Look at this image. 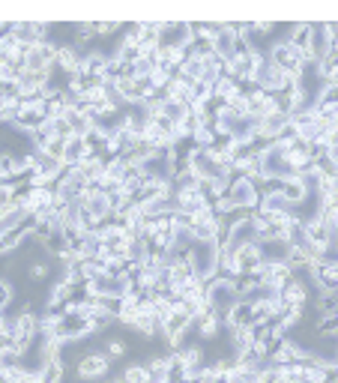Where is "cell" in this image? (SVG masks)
<instances>
[{"mask_svg":"<svg viewBox=\"0 0 338 383\" xmlns=\"http://www.w3.org/2000/svg\"><path fill=\"white\" fill-rule=\"evenodd\" d=\"M314 336H326V338H338V315H330L317 324Z\"/></svg>","mask_w":338,"mask_h":383,"instance_id":"31","label":"cell"},{"mask_svg":"<svg viewBox=\"0 0 338 383\" xmlns=\"http://www.w3.org/2000/svg\"><path fill=\"white\" fill-rule=\"evenodd\" d=\"M255 213H273V216H282V213H293V207L287 204V198L282 195V192H278V195H264Z\"/></svg>","mask_w":338,"mask_h":383,"instance_id":"19","label":"cell"},{"mask_svg":"<svg viewBox=\"0 0 338 383\" xmlns=\"http://www.w3.org/2000/svg\"><path fill=\"white\" fill-rule=\"evenodd\" d=\"M177 357L183 359L186 368H204V347H198V345H183L177 350Z\"/></svg>","mask_w":338,"mask_h":383,"instance_id":"23","label":"cell"},{"mask_svg":"<svg viewBox=\"0 0 338 383\" xmlns=\"http://www.w3.org/2000/svg\"><path fill=\"white\" fill-rule=\"evenodd\" d=\"M126 354V341H120V338H111L108 341V357H123Z\"/></svg>","mask_w":338,"mask_h":383,"instance_id":"39","label":"cell"},{"mask_svg":"<svg viewBox=\"0 0 338 383\" xmlns=\"http://www.w3.org/2000/svg\"><path fill=\"white\" fill-rule=\"evenodd\" d=\"M48 273H51V264H48L45 258H36L33 264L27 267V276H31V279H36V281H42Z\"/></svg>","mask_w":338,"mask_h":383,"instance_id":"33","label":"cell"},{"mask_svg":"<svg viewBox=\"0 0 338 383\" xmlns=\"http://www.w3.org/2000/svg\"><path fill=\"white\" fill-rule=\"evenodd\" d=\"M195 329H198V336H201L204 341H216L218 332H222V318L210 308V311H204V315L195 318Z\"/></svg>","mask_w":338,"mask_h":383,"instance_id":"13","label":"cell"},{"mask_svg":"<svg viewBox=\"0 0 338 383\" xmlns=\"http://www.w3.org/2000/svg\"><path fill=\"white\" fill-rule=\"evenodd\" d=\"M108 354H99V350H93V354H84L81 359H78V366H75V371H78V377L81 380H99L102 375H108Z\"/></svg>","mask_w":338,"mask_h":383,"instance_id":"8","label":"cell"},{"mask_svg":"<svg viewBox=\"0 0 338 383\" xmlns=\"http://www.w3.org/2000/svg\"><path fill=\"white\" fill-rule=\"evenodd\" d=\"M174 210L177 213H186V216H204V213H210V207H207V201L204 195L198 192V186H174Z\"/></svg>","mask_w":338,"mask_h":383,"instance_id":"5","label":"cell"},{"mask_svg":"<svg viewBox=\"0 0 338 383\" xmlns=\"http://www.w3.org/2000/svg\"><path fill=\"white\" fill-rule=\"evenodd\" d=\"M144 371H147V380L150 383H171L168 380V362L165 357H153L144 362Z\"/></svg>","mask_w":338,"mask_h":383,"instance_id":"21","label":"cell"},{"mask_svg":"<svg viewBox=\"0 0 338 383\" xmlns=\"http://www.w3.org/2000/svg\"><path fill=\"white\" fill-rule=\"evenodd\" d=\"M216 138H218V132H216L213 126H198V129H195V138H192V147L210 150V147L216 144Z\"/></svg>","mask_w":338,"mask_h":383,"instance_id":"27","label":"cell"},{"mask_svg":"<svg viewBox=\"0 0 338 383\" xmlns=\"http://www.w3.org/2000/svg\"><path fill=\"white\" fill-rule=\"evenodd\" d=\"M261 246V255L266 264H287V255H291V243L287 240H266Z\"/></svg>","mask_w":338,"mask_h":383,"instance_id":"14","label":"cell"},{"mask_svg":"<svg viewBox=\"0 0 338 383\" xmlns=\"http://www.w3.org/2000/svg\"><path fill=\"white\" fill-rule=\"evenodd\" d=\"M338 105V84H323L321 87V93L314 96V114L317 111H323V108H335Z\"/></svg>","mask_w":338,"mask_h":383,"instance_id":"24","label":"cell"},{"mask_svg":"<svg viewBox=\"0 0 338 383\" xmlns=\"http://www.w3.org/2000/svg\"><path fill=\"white\" fill-rule=\"evenodd\" d=\"M210 285V308L216 311L218 318H222V324L231 315V308L240 302V290H236V281H225V279H210L207 281Z\"/></svg>","mask_w":338,"mask_h":383,"instance_id":"1","label":"cell"},{"mask_svg":"<svg viewBox=\"0 0 338 383\" xmlns=\"http://www.w3.org/2000/svg\"><path fill=\"white\" fill-rule=\"evenodd\" d=\"M45 153L51 156V159H57V162H63V159H66V141L63 138H54L51 144L45 147Z\"/></svg>","mask_w":338,"mask_h":383,"instance_id":"34","label":"cell"},{"mask_svg":"<svg viewBox=\"0 0 338 383\" xmlns=\"http://www.w3.org/2000/svg\"><path fill=\"white\" fill-rule=\"evenodd\" d=\"M120 27H126L123 22H96V36H114Z\"/></svg>","mask_w":338,"mask_h":383,"instance_id":"35","label":"cell"},{"mask_svg":"<svg viewBox=\"0 0 338 383\" xmlns=\"http://www.w3.org/2000/svg\"><path fill=\"white\" fill-rule=\"evenodd\" d=\"M93 36H96V24H93V22H81V24H75V45L90 42Z\"/></svg>","mask_w":338,"mask_h":383,"instance_id":"32","label":"cell"},{"mask_svg":"<svg viewBox=\"0 0 338 383\" xmlns=\"http://www.w3.org/2000/svg\"><path fill=\"white\" fill-rule=\"evenodd\" d=\"M227 198H231V204H234V207H240V210H252V213L257 210V204H261V195H257L255 183H252V180H246V177L234 180L231 189H227Z\"/></svg>","mask_w":338,"mask_h":383,"instance_id":"7","label":"cell"},{"mask_svg":"<svg viewBox=\"0 0 338 383\" xmlns=\"http://www.w3.org/2000/svg\"><path fill=\"white\" fill-rule=\"evenodd\" d=\"M15 368H22V354L13 347H3L0 350V371H15Z\"/></svg>","mask_w":338,"mask_h":383,"instance_id":"29","label":"cell"},{"mask_svg":"<svg viewBox=\"0 0 338 383\" xmlns=\"http://www.w3.org/2000/svg\"><path fill=\"white\" fill-rule=\"evenodd\" d=\"M111 320H114V318H111V315H108V311H102V308H96V311H93V315H90V327H93V329H102V327H108V324H111Z\"/></svg>","mask_w":338,"mask_h":383,"instance_id":"37","label":"cell"},{"mask_svg":"<svg viewBox=\"0 0 338 383\" xmlns=\"http://www.w3.org/2000/svg\"><path fill=\"white\" fill-rule=\"evenodd\" d=\"M314 311L321 318H330V315H338V294H317V299H314Z\"/></svg>","mask_w":338,"mask_h":383,"instance_id":"26","label":"cell"},{"mask_svg":"<svg viewBox=\"0 0 338 383\" xmlns=\"http://www.w3.org/2000/svg\"><path fill=\"white\" fill-rule=\"evenodd\" d=\"M171 78H174V75L162 72V69H156V72L150 75V84H153V90H168V84H171Z\"/></svg>","mask_w":338,"mask_h":383,"instance_id":"36","label":"cell"},{"mask_svg":"<svg viewBox=\"0 0 338 383\" xmlns=\"http://www.w3.org/2000/svg\"><path fill=\"white\" fill-rule=\"evenodd\" d=\"M326 30H330V39H332V45H338V22H330V24H326Z\"/></svg>","mask_w":338,"mask_h":383,"instance_id":"40","label":"cell"},{"mask_svg":"<svg viewBox=\"0 0 338 383\" xmlns=\"http://www.w3.org/2000/svg\"><path fill=\"white\" fill-rule=\"evenodd\" d=\"M192 45V24L186 22H162L159 48H188Z\"/></svg>","mask_w":338,"mask_h":383,"instance_id":"6","label":"cell"},{"mask_svg":"<svg viewBox=\"0 0 338 383\" xmlns=\"http://www.w3.org/2000/svg\"><path fill=\"white\" fill-rule=\"evenodd\" d=\"M111 383H123V380H111Z\"/></svg>","mask_w":338,"mask_h":383,"instance_id":"42","label":"cell"},{"mask_svg":"<svg viewBox=\"0 0 338 383\" xmlns=\"http://www.w3.org/2000/svg\"><path fill=\"white\" fill-rule=\"evenodd\" d=\"M312 30H314V24H305V22H300V24H287V33L282 36L284 42H291L296 52H308V45H312Z\"/></svg>","mask_w":338,"mask_h":383,"instance_id":"12","label":"cell"},{"mask_svg":"<svg viewBox=\"0 0 338 383\" xmlns=\"http://www.w3.org/2000/svg\"><path fill=\"white\" fill-rule=\"evenodd\" d=\"M236 87H240V81H236V78H231V75H222L218 78V81L213 84V96H218V99H231L234 93H236Z\"/></svg>","mask_w":338,"mask_h":383,"instance_id":"28","label":"cell"},{"mask_svg":"<svg viewBox=\"0 0 338 383\" xmlns=\"http://www.w3.org/2000/svg\"><path fill=\"white\" fill-rule=\"evenodd\" d=\"M0 383H9V377H6V371H0Z\"/></svg>","mask_w":338,"mask_h":383,"instance_id":"41","label":"cell"},{"mask_svg":"<svg viewBox=\"0 0 338 383\" xmlns=\"http://www.w3.org/2000/svg\"><path fill=\"white\" fill-rule=\"evenodd\" d=\"M105 159L102 156H87L81 165H78V171H81V177L87 180V183H102L105 180Z\"/></svg>","mask_w":338,"mask_h":383,"instance_id":"18","label":"cell"},{"mask_svg":"<svg viewBox=\"0 0 338 383\" xmlns=\"http://www.w3.org/2000/svg\"><path fill=\"white\" fill-rule=\"evenodd\" d=\"M227 329H252L257 320H255V302L252 299H240L236 306L231 308V315H227Z\"/></svg>","mask_w":338,"mask_h":383,"instance_id":"10","label":"cell"},{"mask_svg":"<svg viewBox=\"0 0 338 383\" xmlns=\"http://www.w3.org/2000/svg\"><path fill=\"white\" fill-rule=\"evenodd\" d=\"M123 383H150L147 380V371H144V362H135V366H126V371L120 375Z\"/></svg>","mask_w":338,"mask_h":383,"instance_id":"30","label":"cell"},{"mask_svg":"<svg viewBox=\"0 0 338 383\" xmlns=\"http://www.w3.org/2000/svg\"><path fill=\"white\" fill-rule=\"evenodd\" d=\"M213 45H216V57H222V60H231L236 54V33L227 27V22L222 27V33L213 39Z\"/></svg>","mask_w":338,"mask_h":383,"instance_id":"17","label":"cell"},{"mask_svg":"<svg viewBox=\"0 0 338 383\" xmlns=\"http://www.w3.org/2000/svg\"><path fill=\"white\" fill-rule=\"evenodd\" d=\"M270 60L278 69H284L287 75H300L303 66H305V54L296 52L291 42H284V39H275V42L270 45Z\"/></svg>","mask_w":338,"mask_h":383,"instance_id":"4","label":"cell"},{"mask_svg":"<svg viewBox=\"0 0 338 383\" xmlns=\"http://www.w3.org/2000/svg\"><path fill=\"white\" fill-rule=\"evenodd\" d=\"M102 234H96V230H90V234H81V258H102Z\"/></svg>","mask_w":338,"mask_h":383,"instance_id":"22","label":"cell"},{"mask_svg":"<svg viewBox=\"0 0 338 383\" xmlns=\"http://www.w3.org/2000/svg\"><path fill=\"white\" fill-rule=\"evenodd\" d=\"M57 69L66 72L69 78L84 72V54L78 52V45H61V52H57Z\"/></svg>","mask_w":338,"mask_h":383,"instance_id":"11","label":"cell"},{"mask_svg":"<svg viewBox=\"0 0 338 383\" xmlns=\"http://www.w3.org/2000/svg\"><path fill=\"white\" fill-rule=\"evenodd\" d=\"M9 299H13V285L6 279H0V308H6Z\"/></svg>","mask_w":338,"mask_h":383,"instance_id":"38","label":"cell"},{"mask_svg":"<svg viewBox=\"0 0 338 383\" xmlns=\"http://www.w3.org/2000/svg\"><path fill=\"white\" fill-rule=\"evenodd\" d=\"M87 156H93V153H90V150H87L84 138L72 135V138L66 141V159H63V165H66V168H78V165H81Z\"/></svg>","mask_w":338,"mask_h":383,"instance_id":"15","label":"cell"},{"mask_svg":"<svg viewBox=\"0 0 338 383\" xmlns=\"http://www.w3.org/2000/svg\"><path fill=\"white\" fill-rule=\"evenodd\" d=\"M234 258H236V267H240V276H255L257 269H261V267L266 264L264 255H261V246H257V243L236 249V251H234Z\"/></svg>","mask_w":338,"mask_h":383,"instance_id":"9","label":"cell"},{"mask_svg":"<svg viewBox=\"0 0 338 383\" xmlns=\"http://www.w3.org/2000/svg\"><path fill=\"white\" fill-rule=\"evenodd\" d=\"M296 273L287 264H270V273H266V279H264V285L266 288H273V290H282L287 281H291Z\"/></svg>","mask_w":338,"mask_h":383,"instance_id":"20","label":"cell"},{"mask_svg":"<svg viewBox=\"0 0 338 383\" xmlns=\"http://www.w3.org/2000/svg\"><path fill=\"white\" fill-rule=\"evenodd\" d=\"M188 264H192L195 269V276L198 279H204V281H210L216 279V269H218V246L216 243H198L192 246V251H188Z\"/></svg>","mask_w":338,"mask_h":383,"instance_id":"2","label":"cell"},{"mask_svg":"<svg viewBox=\"0 0 338 383\" xmlns=\"http://www.w3.org/2000/svg\"><path fill=\"white\" fill-rule=\"evenodd\" d=\"M282 195L287 198V204H291L293 210L303 204V201H308V195H314L312 189H308L300 177H293V180H284V189H282Z\"/></svg>","mask_w":338,"mask_h":383,"instance_id":"16","label":"cell"},{"mask_svg":"<svg viewBox=\"0 0 338 383\" xmlns=\"http://www.w3.org/2000/svg\"><path fill=\"white\" fill-rule=\"evenodd\" d=\"M78 204H81V210L87 216H93L96 221H111L114 219V210H111V201H108V195L102 192V186L99 183H90L87 186V192L81 198H78Z\"/></svg>","mask_w":338,"mask_h":383,"instance_id":"3","label":"cell"},{"mask_svg":"<svg viewBox=\"0 0 338 383\" xmlns=\"http://www.w3.org/2000/svg\"><path fill=\"white\" fill-rule=\"evenodd\" d=\"M39 383H61L63 380V362H42L36 371Z\"/></svg>","mask_w":338,"mask_h":383,"instance_id":"25","label":"cell"}]
</instances>
